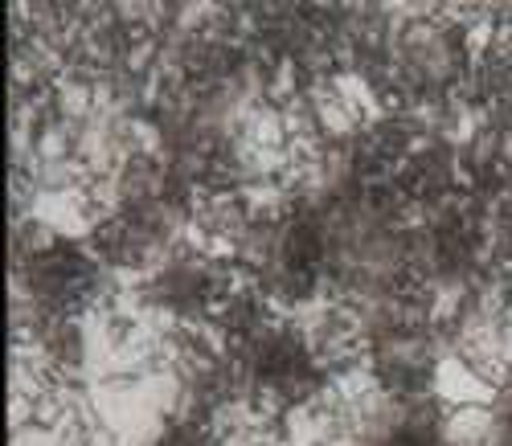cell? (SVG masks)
<instances>
[{"label": "cell", "mask_w": 512, "mask_h": 446, "mask_svg": "<svg viewBox=\"0 0 512 446\" xmlns=\"http://www.w3.org/2000/svg\"><path fill=\"white\" fill-rule=\"evenodd\" d=\"M426 393L439 410H463V406H500V389L488 385L472 365L455 352H439L431 365V381H426Z\"/></svg>", "instance_id": "obj_1"}]
</instances>
